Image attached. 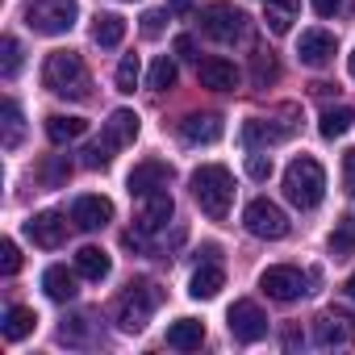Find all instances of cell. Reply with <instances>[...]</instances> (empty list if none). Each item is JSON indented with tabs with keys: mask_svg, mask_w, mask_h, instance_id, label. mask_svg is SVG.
Listing matches in <instances>:
<instances>
[{
	"mask_svg": "<svg viewBox=\"0 0 355 355\" xmlns=\"http://www.w3.org/2000/svg\"><path fill=\"white\" fill-rule=\"evenodd\" d=\"M42 84L63 101H88L92 96V76L76 51H51L42 63Z\"/></svg>",
	"mask_w": 355,
	"mask_h": 355,
	"instance_id": "1",
	"label": "cell"
},
{
	"mask_svg": "<svg viewBox=\"0 0 355 355\" xmlns=\"http://www.w3.org/2000/svg\"><path fill=\"white\" fill-rule=\"evenodd\" d=\"M193 197L201 205V214H209L214 222H226L230 218V205H234V180H230V171L222 163H201L193 171Z\"/></svg>",
	"mask_w": 355,
	"mask_h": 355,
	"instance_id": "2",
	"label": "cell"
},
{
	"mask_svg": "<svg viewBox=\"0 0 355 355\" xmlns=\"http://www.w3.org/2000/svg\"><path fill=\"white\" fill-rule=\"evenodd\" d=\"M134 138H138V113L134 109H113L105 130H101V138H92L84 146V167H109L113 155L121 146H130Z\"/></svg>",
	"mask_w": 355,
	"mask_h": 355,
	"instance_id": "3",
	"label": "cell"
},
{
	"mask_svg": "<svg viewBox=\"0 0 355 355\" xmlns=\"http://www.w3.org/2000/svg\"><path fill=\"white\" fill-rule=\"evenodd\" d=\"M284 197L297 205V209H318L322 197H326V171L313 155H297L288 167H284Z\"/></svg>",
	"mask_w": 355,
	"mask_h": 355,
	"instance_id": "4",
	"label": "cell"
},
{
	"mask_svg": "<svg viewBox=\"0 0 355 355\" xmlns=\"http://www.w3.org/2000/svg\"><path fill=\"white\" fill-rule=\"evenodd\" d=\"M163 305V288L155 284V280H134L121 297H117V305H113V318H117V326L125 330V334H134V330H142L146 322H150V313Z\"/></svg>",
	"mask_w": 355,
	"mask_h": 355,
	"instance_id": "5",
	"label": "cell"
},
{
	"mask_svg": "<svg viewBox=\"0 0 355 355\" xmlns=\"http://www.w3.org/2000/svg\"><path fill=\"white\" fill-rule=\"evenodd\" d=\"M80 17V5L76 0H26V26L34 34H46V38H59L76 26Z\"/></svg>",
	"mask_w": 355,
	"mask_h": 355,
	"instance_id": "6",
	"label": "cell"
},
{
	"mask_svg": "<svg viewBox=\"0 0 355 355\" xmlns=\"http://www.w3.org/2000/svg\"><path fill=\"white\" fill-rule=\"evenodd\" d=\"M201 34L230 46V42H239L247 34V13L239 5H230V0H214V5L201 9Z\"/></svg>",
	"mask_w": 355,
	"mask_h": 355,
	"instance_id": "7",
	"label": "cell"
},
{
	"mask_svg": "<svg viewBox=\"0 0 355 355\" xmlns=\"http://www.w3.org/2000/svg\"><path fill=\"white\" fill-rule=\"evenodd\" d=\"M243 226L255 234V239H284L288 234V214L276 205V201H268V197H255L247 209H243Z\"/></svg>",
	"mask_w": 355,
	"mask_h": 355,
	"instance_id": "8",
	"label": "cell"
},
{
	"mask_svg": "<svg viewBox=\"0 0 355 355\" xmlns=\"http://www.w3.org/2000/svg\"><path fill=\"white\" fill-rule=\"evenodd\" d=\"M309 276L301 272V268H293V263H276V268H268L263 276H259V288L272 297V301H301L309 288Z\"/></svg>",
	"mask_w": 355,
	"mask_h": 355,
	"instance_id": "9",
	"label": "cell"
},
{
	"mask_svg": "<svg viewBox=\"0 0 355 355\" xmlns=\"http://www.w3.org/2000/svg\"><path fill=\"white\" fill-rule=\"evenodd\" d=\"M313 343L322 351H338V347H351L355 343V318L338 313V309H326L313 318Z\"/></svg>",
	"mask_w": 355,
	"mask_h": 355,
	"instance_id": "10",
	"label": "cell"
},
{
	"mask_svg": "<svg viewBox=\"0 0 355 355\" xmlns=\"http://www.w3.org/2000/svg\"><path fill=\"white\" fill-rule=\"evenodd\" d=\"M171 214H175L171 193H167V189H155V193L138 197V222H134V230H142V234H159V230L171 222Z\"/></svg>",
	"mask_w": 355,
	"mask_h": 355,
	"instance_id": "11",
	"label": "cell"
},
{
	"mask_svg": "<svg viewBox=\"0 0 355 355\" xmlns=\"http://www.w3.org/2000/svg\"><path fill=\"white\" fill-rule=\"evenodd\" d=\"M226 322H230V334H234L239 343H259V338L268 334V313H263L255 301H247V297L230 305V318H226Z\"/></svg>",
	"mask_w": 355,
	"mask_h": 355,
	"instance_id": "12",
	"label": "cell"
},
{
	"mask_svg": "<svg viewBox=\"0 0 355 355\" xmlns=\"http://www.w3.org/2000/svg\"><path fill=\"white\" fill-rule=\"evenodd\" d=\"M171 175H175L171 163H163V159H142V163H134L125 189H130V197H146V193H155V189H167Z\"/></svg>",
	"mask_w": 355,
	"mask_h": 355,
	"instance_id": "13",
	"label": "cell"
},
{
	"mask_svg": "<svg viewBox=\"0 0 355 355\" xmlns=\"http://www.w3.org/2000/svg\"><path fill=\"white\" fill-rule=\"evenodd\" d=\"M26 234H30L38 247L59 251V247L67 243V218H63V214H55V209H42V214H34V218L26 222Z\"/></svg>",
	"mask_w": 355,
	"mask_h": 355,
	"instance_id": "14",
	"label": "cell"
},
{
	"mask_svg": "<svg viewBox=\"0 0 355 355\" xmlns=\"http://www.w3.org/2000/svg\"><path fill=\"white\" fill-rule=\"evenodd\" d=\"M71 222L80 226V230H105L109 222H113V201L109 197H96V193H88V197H76V205H71Z\"/></svg>",
	"mask_w": 355,
	"mask_h": 355,
	"instance_id": "15",
	"label": "cell"
},
{
	"mask_svg": "<svg viewBox=\"0 0 355 355\" xmlns=\"http://www.w3.org/2000/svg\"><path fill=\"white\" fill-rule=\"evenodd\" d=\"M197 80H201V88L234 92V88H239V67H234L230 59H222V55H209V59L197 63Z\"/></svg>",
	"mask_w": 355,
	"mask_h": 355,
	"instance_id": "16",
	"label": "cell"
},
{
	"mask_svg": "<svg viewBox=\"0 0 355 355\" xmlns=\"http://www.w3.org/2000/svg\"><path fill=\"white\" fill-rule=\"evenodd\" d=\"M334 34H326V30H305L301 34V42H297V59L305 63V67H326L330 59H334Z\"/></svg>",
	"mask_w": 355,
	"mask_h": 355,
	"instance_id": "17",
	"label": "cell"
},
{
	"mask_svg": "<svg viewBox=\"0 0 355 355\" xmlns=\"http://www.w3.org/2000/svg\"><path fill=\"white\" fill-rule=\"evenodd\" d=\"M222 117L218 113H189L184 121H180V134H184V142H201V146H209V142H218L222 138Z\"/></svg>",
	"mask_w": 355,
	"mask_h": 355,
	"instance_id": "18",
	"label": "cell"
},
{
	"mask_svg": "<svg viewBox=\"0 0 355 355\" xmlns=\"http://www.w3.org/2000/svg\"><path fill=\"white\" fill-rule=\"evenodd\" d=\"M293 134V125H276V121H263V117H251L243 125V146L247 150H259V146H276Z\"/></svg>",
	"mask_w": 355,
	"mask_h": 355,
	"instance_id": "19",
	"label": "cell"
},
{
	"mask_svg": "<svg viewBox=\"0 0 355 355\" xmlns=\"http://www.w3.org/2000/svg\"><path fill=\"white\" fill-rule=\"evenodd\" d=\"M201 343H205V322H197V318H180V322L167 326V347L171 351H197Z\"/></svg>",
	"mask_w": 355,
	"mask_h": 355,
	"instance_id": "20",
	"label": "cell"
},
{
	"mask_svg": "<svg viewBox=\"0 0 355 355\" xmlns=\"http://www.w3.org/2000/svg\"><path fill=\"white\" fill-rule=\"evenodd\" d=\"M76 272L84 276V280H92V284H101L109 272H113V259L101 251V247H80L76 251Z\"/></svg>",
	"mask_w": 355,
	"mask_h": 355,
	"instance_id": "21",
	"label": "cell"
},
{
	"mask_svg": "<svg viewBox=\"0 0 355 355\" xmlns=\"http://www.w3.org/2000/svg\"><path fill=\"white\" fill-rule=\"evenodd\" d=\"M222 284H226V272H222V268L209 259L205 268H197V272H193V284H189V293H193L197 301H214V297L222 293Z\"/></svg>",
	"mask_w": 355,
	"mask_h": 355,
	"instance_id": "22",
	"label": "cell"
},
{
	"mask_svg": "<svg viewBox=\"0 0 355 355\" xmlns=\"http://www.w3.org/2000/svg\"><path fill=\"white\" fill-rule=\"evenodd\" d=\"M76 276L80 272H67L63 263H55V268H46L42 272V288H46V297L51 301H71L80 288H76Z\"/></svg>",
	"mask_w": 355,
	"mask_h": 355,
	"instance_id": "23",
	"label": "cell"
},
{
	"mask_svg": "<svg viewBox=\"0 0 355 355\" xmlns=\"http://www.w3.org/2000/svg\"><path fill=\"white\" fill-rule=\"evenodd\" d=\"M59 343H67V347H92L96 343V322L88 313H71L59 326Z\"/></svg>",
	"mask_w": 355,
	"mask_h": 355,
	"instance_id": "24",
	"label": "cell"
},
{
	"mask_svg": "<svg viewBox=\"0 0 355 355\" xmlns=\"http://www.w3.org/2000/svg\"><path fill=\"white\" fill-rule=\"evenodd\" d=\"M34 326H38V313L30 305H9L5 309V326H0V330H5L9 343H21L26 334H34Z\"/></svg>",
	"mask_w": 355,
	"mask_h": 355,
	"instance_id": "25",
	"label": "cell"
},
{
	"mask_svg": "<svg viewBox=\"0 0 355 355\" xmlns=\"http://www.w3.org/2000/svg\"><path fill=\"white\" fill-rule=\"evenodd\" d=\"M84 130H88V121H84V117H63V113H51V117H46V138H51L55 146L76 142Z\"/></svg>",
	"mask_w": 355,
	"mask_h": 355,
	"instance_id": "26",
	"label": "cell"
},
{
	"mask_svg": "<svg viewBox=\"0 0 355 355\" xmlns=\"http://www.w3.org/2000/svg\"><path fill=\"white\" fill-rule=\"evenodd\" d=\"M263 21L272 34H288L297 21V0H263Z\"/></svg>",
	"mask_w": 355,
	"mask_h": 355,
	"instance_id": "27",
	"label": "cell"
},
{
	"mask_svg": "<svg viewBox=\"0 0 355 355\" xmlns=\"http://www.w3.org/2000/svg\"><path fill=\"white\" fill-rule=\"evenodd\" d=\"M121 38H125V17H117V13H101L96 26H92V42L105 46V51H113V46H121Z\"/></svg>",
	"mask_w": 355,
	"mask_h": 355,
	"instance_id": "28",
	"label": "cell"
},
{
	"mask_svg": "<svg viewBox=\"0 0 355 355\" xmlns=\"http://www.w3.org/2000/svg\"><path fill=\"white\" fill-rule=\"evenodd\" d=\"M351 125H355V113H351L347 105H330V109H322V121H318L322 138H343Z\"/></svg>",
	"mask_w": 355,
	"mask_h": 355,
	"instance_id": "29",
	"label": "cell"
},
{
	"mask_svg": "<svg viewBox=\"0 0 355 355\" xmlns=\"http://www.w3.org/2000/svg\"><path fill=\"white\" fill-rule=\"evenodd\" d=\"M276 80H280L276 55H272V51H255V55H251V84H255V88H268V84H276Z\"/></svg>",
	"mask_w": 355,
	"mask_h": 355,
	"instance_id": "30",
	"label": "cell"
},
{
	"mask_svg": "<svg viewBox=\"0 0 355 355\" xmlns=\"http://www.w3.org/2000/svg\"><path fill=\"white\" fill-rule=\"evenodd\" d=\"M38 175H42V184H46V189H63V184H67V175H71V159H67V155H51V159L42 163Z\"/></svg>",
	"mask_w": 355,
	"mask_h": 355,
	"instance_id": "31",
	"label": "cell"
},
{
	"mask_svg": "<svg viewBox=\"0 0 355 355\" xmlns=\"http://www.w3.org/2000/svg\"><path fill=\"white\" fill-rule=\"evenodd\" d=\"M21 134H26L21 105H17V101H5V150H17V146H21Z\"/></svg>",
	"mask_w": 355,
	"mask_h": 355,
	"instance_id": "32",
	"label": "cell"
},
{
	"mask_svg": "<svg viewBox=\"0 0 355 355\" xmlns=\"http://www.w3.org/2000/svg\"><path fill=\"white\" fill-rule=\"evenodd\" d=\"M0 51H5V55H0V76H5V80H13V76L21 71V42H17L13 34H5Z\"/></svg>",
	"mask_w": 355,
	"mask_h": 355,
	"instance_id": "33",
	"label": "cell"
},
{
	"mask_svg": "<svg viewBox=\"0 0 355 355\" xmlns=\"http://www.w3.org/2000/svg\"><path fill=\"white\" fill-rule=\"evenodd\" d=\"M155 92H167L171 84H175V59H167V55H159L155 63H150V80H146Z\"/></svg>",
	"mask_w": 355,
	"mask_h": 355,
	"instance_id": "34",
	"label": "cell"
},
{
	"mask_svg": "<svg viewBox=\"0 0 355 355\" xmlns=\"http://www.w3.org/2000/svg\"><path fill=\"white\" fill-rule=\"evenodd\" d=\"M330 255H334V259L355 255V222H347V218H343V226L330 234Z\"/></svg>",
	"mask_w": 355,
	"mask_h": 355,
	"instance_id": "35",
	"label": "cell"
},
{
	"mask_svg": "<svg viewBox=\"0 0 355 355\" xmlns=\"http://www.w3.org/2000/svg\"><path fill=\"white\" fill-rule=\"evenodd\" d=\"M138 76H142L138 55H125V59L117 63V92H134V88H138Z\"/></svg>",
	"mask_w": 355,
	"mask_h": 355,
	"instance_id": "36",
	"label": "cell"
},
{
	"mask_svg": "<svg viewBox=\"0 0 355 355\" xmlns=\"http://www.w3.org/2000/svg\"><path fill=\"white\" fill-rule=\"evenodd\" d=\"M0 272H5V276H17V272H21V251H17L13 239L0 243Z\"/></svg>",
	"mask_w": 355,
	"mask_h": 355,
	"instance_id": "37",
	"label": "cell"
},
{
	"mask_svg": "<svg viewBox=\"0 0 355 355\" xmlns=\"http://www.w3.org/2000/svg\"><path fill=\"white\" fill-rule=\"evenodd\" d=\"M247 175H251V180H268V175H272V159L268 155H251L247 159Z\"/></svg>",
	"mask_w": 355,
	"mask_h": 355,
	"instance_id": "38",
	"label": "cell"
},
{
	"mask_svg": "<svg viewBox=\"0 0 355 355\" xmlns=\"http://www.w3.org/2000/svg\"><path fill=\"white\" fill-rule=\"evenodd\" d=\"M343 189L355 197V146H351V150H343Z\"/></svg>",
	"mask_w": 355,
	"mask_h": 355,
	"instance_id": "39",
	"label": "cell"
},
{
	"mask_svg": "<svg viewBox=\"0 0 355 355\" xmlns=\"http://www.w3.org/2000/svg\"><path fill=\"white\" fill-rule=\"evenodd\" d=\"M142 34H146V38H159V34H163V13H159V9L142 13Z\"/></svg>",
	"mask_w": 355,
	"mask_h": 355,
	"instance_id": "40",
	"label": "cell"
},
{
	"mask_svg": "<svg viewBox=\"0 0 355 355\" xmlns=\"http://www.w3.org/2000/svg\"><path fill=\"white\" fill-rule=\"evenodd\" d=\"M347 9V0H313V13L318 17H338Z\"/></svg>",
	"mask_w": 355,
	"mask_h": 355,
	"instance_id": "41",
	"label": "cell"
},
{
	"mask_svg": "<svg viewBox=\"0 0 355 355\" xmlns=\"http://www.w3.org/2000/svg\"><path fill=\"white\" fill-rule=\"evenodd\" d=\"M175 55H180V59H197V42L189 34H180V38H175Z\"/></svg>",
	"mask_w": 355,
	"mask_h": 355,
	"instance_id": "42",
	"label": "cell"
},
{
	"mask_svg": "<svg viewBox=\"0 0 355 355\" xmlns=\"http://www.w3.org/2000/svg\"><path fill=\"white\" fill-rule=\"evenodd\" d=\"M193 9H197V0H167V13H175V17H184Z\"/></svg>",
	"mask_w": 355,
	"mask_h": 355,
	"instance_id": "43",
	"label": "cell"
},
{
	"mask_svg": "<svg viewBox=\"0 0 355 355\" xmlns=\"http://www.w3.org/2000/svg\"><path fill=\"white\" fill-rule=\"evenodd\" d=\"M343 288H347V297H351V301H355V272H351V276H347V284H343Z\"/></svg>",
	"mask_w": 355,
	"mask_h": 355,
	"instance_id": "44",
	"label": "cell"
},
{
	"mask_svg": "<svg viewBox=\"0 0 355 355\" xmlns=\"http://www.w3.org/2000/svg\"><path fill=\"white\" fill-rule=\"evenodd\" d=\"M347 71H351V80H355V51H351V59H347Z\"/></svg>",
	"mask_w": 355,
	"mask_h": 355,
	"instance_id": "45",
	"label": "cell"
}]
</instances>
